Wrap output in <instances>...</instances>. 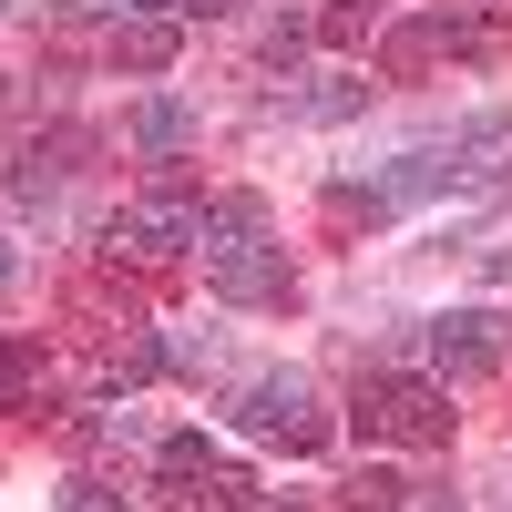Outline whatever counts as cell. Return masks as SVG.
I'll return each instance as SVG.
<instances>
[{
	"label": "cell",
	"mask_w": 512,
	"mask_h": 512,
	"mask_svg": "<svg viewBox=\"0 0 512 512\" xmlns=\"http://www.w3.org/2000/svg\"><path fill=\"white\" fill-rule=\"evenodd\" d=\"M103 236H113V256H185V246L205 236V205H195V195H175V185H154V195L123 205Z\"/></svg>",
	"instance_id": "3957f363"
},
{
	"label": "cell",
	"mask_w": 512,
	"mask_h": 512,
	"mask_svg": "<svg viewBox=\"0 0 512 512\" xmlns=\"http://www.w3.org/2000/svg\"><path fill=\"white\" fill-rule=\"evenodd\" d=\"M379 11H390V0H328L318 41H338V52H349V41H369V31H379Z\"/></svg>",
	"instance_id": "8fae6325"
},
{
	"label": "cell",
	"mask_w": 512,
	"mask_h": 512,
	"mask_svg": "<svg viewBox=\"0 0 512 512\" xmlns=\"http://www.w3.org/2000/svg\"><path fill=\"white\" fill-rule=\"evenodd\" d=\"M359 431H369V441L441 451V441H451V390H441V379H420V369H390V379H369V390H359Z\"/></svg>",
	"instance_id": "6da1fadb"
},
{
	"label": "cell",
	"mask_w": 512,
	"mask_h": 512,
	"mask_svg": "<svg viewBox=\"0 0 512 512\" xmlns=\"http://www.w3.org/2000/svg\"><path fill=\"white\" fill-rule=\"evenodd\" d=\"M62 512H123V492H113V482H72Z\"/></svg>",
	"instance_id": "5bb4252c"
},
{
	"label": "cell",
	"mask_w": 512,
	"mask_h": 512,
	"mask_svg": "<svg viewBox=\"0 0 512 512\" xmlns=\"http://www.w3.org/2000/svg\"><path fill=\"white\" fill-rule=\"evenodd\" d=\"M154 482L175 502H205V482H216V451H205V431H164L154 441Z\"/></svg>",
	"instance_id": "8992f818"
},
{
	"label": "cell",
	"mask_w": 512,
	"mask_h": 512,
	"mask_svg": "<svg viewBox=\"0 0 512 512\" xmlns=\"http://www.w3.org/2000/svg\"><path fill=\"white\" fill-rule=\"evenodd\" d=\"M41 379V338H0V410H21Z\"/></svg>",
	"instance_id": "30bf717a"
},
{
	"label": "cell",
	"mask_w": 512,
	"mask_h": 512,
	"mask_svg": "<svg viewBox=\"0 0 512 512\" xmlns=\"http://www.w3.org/2000/svg\"><path fill=\"white\" fill-rule=\"evenodd\" d=\"M502 318L492 308H451V318H431V369L441 379H482V369H502Z\"/></svg>",
	"instance_id": "5b68a950"
},
{
	"label": "cell",
	"mask_w": 512,
	"mask_h": 512,
	"mask_svg": "<svg viewBox=\"0 0 512 512\" xmlns=\"http://www.w3.org/2000/svg\"><path fill=\"white\" fill-rule=\"evenodd\" d=\"M236 11V0H185V21H226Z\"/></svg>",
	"instance_id": "9a60e30c"
},
{
	"label": "cell",
	"mask_w": 512,
	"mask_h": 512,
	"mask_svg": "<svg viewBox=\"0 0 512 512\" xmlns=\"http://www.w3.org/2000/svg\"><path fill=\"white\" fill-rule=\"evenodd\" d=\"M123 134H134V154H154V164H175V154L195 144V113H185L175 93H154V103H134V123H123Z\"/></svg>",
	"instance_id": "52a82bcc"
},
{
	"label": "cell",
	"mask_w": 512,
	"mask_h": 512,
	"mask_svg": "<svg viewBox=\"0 0 512 512\" xmlns=\"http://www.w3.org/2000/svg\"><path fill=\"white\" fill-rule=\"evenodd\" d=\"M134 11H185V0H134Z\"/></svg>",
	"instance_id": "2e32d148"
},
{
	"label": "cell",
	"mask_w": 512,
	"mask_h": 512,
	"mask_svg": "<svg viewBox=\"0 0 512 512\" xmlns=\"http://www.w3.org/2000/svg\"><path fill=\"white\" fill-rule=\"evenodd\" d=\"M359 103H369V82H328V93H308L297 113H308V123H338V113H359Z\"/></svg>",
	"instance_id": "7c38bea8"
},
{
	"label": "cell",
	"mask_w": 512,
	"mask_h": 512,
	"mask_svg": "<svg viewBox=\"0 0 512 512\" xmlns=\"http://www.w3.org/2000/svg\"><path fill=\"white\" fill-rule=\"evenodd\" d=\"M246 236H267V205H256V195H216L195 246H246Z\"/></svg>",
	"instance_id": "9c48e42d"
},
{
	"label": "cell",
	"mask_w": 512,
	"mask_h": 512,
	"mask_svg": "<svg viewBox=\"0 0 512 512\" xmlns=\"http://www.w3.org/2000/svg\"><path fill=\"white\" fill-rule=\"evenodd\" d=\"M236 431L246 441H277V451H318L328 441V410H318V390L297 369H256L236 390Z\"/></svg>",
	"instance_id": "7a4b0ae2"
},
{
	"label": "cell",
	"mask_w": 512,
	"mask_h": 512,
	"mask_svg": "<svg viewBox=\"0 0 512 512\" xmlns=\"http://www.w3.org/2000/svg\"><path fill=\"white\" fill-rule=\"evenodd\" d=\"M205 277H216L226 308H287V246L246 236V246H205Z\"/></svg>",
	"instance_id": "277c9868"
},
{
	"label": "cell",
	"mask_w": 512,
	"mask_h": 512,
	"mask_svg": "<svg viewBox=\"0 0 512 512\" xmlns=\"http://www.w3.org/2000/svg\"><path fill=\"white\" fill-rule=\"evenodd\" d=\"M349 512H400V482H390V472H359V482H349Z\"/></svg>",
	"instance_id": "4fadbf2b"
},
{
	"label": "cell",
	"mask_w": 512,
	"mask_h": 512,
	"mask_svg": "<svg viewBox=\"0 0 512 512\" xmlns=\"http://www.w3.org/2000/svg\"><path fill=\"white\" fill-rule=\"evenodd\" d=\"M113 62L123 72H164V62H175V31H164V21H113Z\"/></svg>",
	"instance_id": "ba28073f"
}]
</instances>
